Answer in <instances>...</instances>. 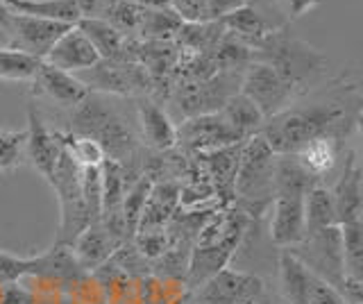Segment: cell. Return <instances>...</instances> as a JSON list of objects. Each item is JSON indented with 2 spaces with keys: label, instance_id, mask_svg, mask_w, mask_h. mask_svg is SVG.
<instances>
[{
  "label": "cell",
  "instance_id": "42",
  "mask_svg": "<svg viewBox=\"0 0 363 304\" xmlns=\"http://www.w3.org/2000/svg\"><path fill=\"white\" fill-rule=\"evenodd\" d=\"M323 0H289V18H300L304 14H309L311 9H315Z\"/></svg>",
  "mask_w": 363,
  "mask_h": 304
},
{
  "label": "cell",
  "instance_id": "34",
  "mask_svg": "<svg viewBox=\"0 0 363 304\" xmlns=\"http://www.w3.org/2000/svg\"><path fill=\"white\" fill-rule=\"evenodd\" d=\"M141 12H143V9L139 5L130 3V0H116V3H111V7L100 18H105L109 26H113V28L121 32V35L136 39V32H139V21H141Z\"/></svg>",
  "mask_w": 363,
  "mask_h": 304
},
{
  "label": "cell",
  "instance_id": "33",
  "mask_svg": "<svg viewBox=\"0 0 363 304\" xmlns=\"http://www.w3.org/2000/svg\"><path fill=\"white\" fill-rule=\"evenodd\" d=\"M28 159V130L0 128V175H7Z\"/></svg>",
  "mask_w": 363,
  "mask_h": 304
},
{
  "label": "cell",
  "instance_id": "9",
  "mask_svg": "<svg viewBox=\"0 0 363 304\" xmlns=\"http://www.w3.org/2000/svg\"><path fill=\"white\" fill-rule=\"evenodd\" d=\"M289 250L300 259V261L311 270L313 275L329 281L332 286L340 288L343 284V230L340 225L318 230L306 234V239L289 247Z\"/></svg>",
  "mask_w": 363,
  "mask_h": 304
},
{
  "label": "cell",
  "instance_id": "47",
  "mask_svg": "<svg viewBox=\"0 0 363 304\" xmlns=\"http://www.w3.org/2000/svg\"><path fill=\"white\" fill-rule=\"evenodd\" d=\"M184 304H191V302H184Z\"/></svg>",
  "mask_w": 363,
  "mask_h": 304
},
{
  "label": "cell",
  "instance_id": "28",
  "mask_svg": "<svg viewBox=\"0 0 363 304\" xmlns=\"http://www.w3.org/2000/svg\"><path fill=\"white\" fill-rule=\"evenodd\" d=\"M304 218H306V234L338 225L332 188H327L323 182H318L309 188V193L304 198Z\"/></svg>",
  "mask_w": 363,
  "mask_h": 304
},
{
  "label": "cell",
  "instance_id": "17",
  "mask_svg": "<svg viewBox=\"0 0 363 304\" xmlns=\"http://www.w3.org/2000/svg\"><path fill=\"white\" fill-rule=\"evenodd\" d=\"M84 275H86V270L77 264V259L68 245L55 243L50 250L30 257V275L28 277L50 279L55 284L64 286V291L71 288L75 281H79Z\"/></svg>",
  "mask_w": 363,
  "mask_h": 304
},
{
  "label": "cell",
  "instance_id": "26",
  "mask_svg": "<svg viewBox=\"0 0 363 304\" xmlns=\"http://www.w3.org/2000/svg\"><path fill=\"white\" fill-rule=\"evenodd\" d=\"M220 114L243 141L250 139V137H255V134H259L261 128H264V123H266L264 114H261V109L241 91L234 94L230 100H227L225 107L220 109Z\"/></svg>",
  "mask_w": 363,
  "mask_h": 304
},
{
  "label": "cell",
  "instance_id": "32",
  "mask_svg": "<svg viewBox=\"0 0 363 304\" xmlns=\"http://www.w3.org/2000/svg\"><path fill=\"white\" fill-rule=\"evenodd\" d=\"M152 184H155L152 179L147 177L145 173H141L132 182V186L125 191L121 209H123V220H125V227H128L130 239H134L136 230H139V223H141V216H143V207L147 202V196H150Z\"/></svg>",
  "mask_w": 363,
  "mask_h": 304
},
{
  "label": "cell",
  "instance_id": "23",
  "mask_svg": "<svg viewBox=\"0 0 363 304\" xmlns=\"http://www.w3.org/2000/svg\"><path fill=\"white\" fill-rule=\"evenodd\" d=\"M313 273L291 250L279 252V302L306 304Z\"/></svg>",
  "mask_w": 363,
  "mask_h": 304
},
{
  "label": "cell",
  "instance_id": "8",
  "mask_svg": "<svg viewBox=\"0 0 363 304\" xmlns=\"http://www.w3.org/2000/svg\"><path fill=\"white\" fill-rule=\"evenodd\" d=\"M243 71H220L209 80L200 82H179L173 91V98L186 118L216 114L234 94L241 91Z\"/></svg>",
  "mask_w": 363,
  "mask_h": 304
},
{
  "label": "cell",
  "instance_id": "36",
  "mask_svg": "<svg viewBox=\"0 0 363 304\" xmlns=\"http://www.w3.org/2000/svg\"><path fill=\"white\" fill-rule=\"evenodd\" d=\"M30 275V257H16L9 252H0V286L16 284Z\"/></svg>",
  "mask_w": 363,
  "mask_h": 304
},
{
  "label": "cell",
  "instance_id": "22",
  "mask_svg": "<svg viewBox=\"0 0 363 304\" xmlns=\"http://www.w3.org/2000/svg\"><path fill=\"white\" fill-rule=\"evenodd\" d=\"M179 211V186L170 179L155 182L150 188V196L143 207V216L139 223V230H152V227H166ZM136 230V232H139Z\"/></svg>",
  "mask_w": 363,
  "mask_h": 304
},
{
  "label": "cell",
  "instance_id": "31",
  "mask_svg": "<svg viewBox=\"0 0 363 304\" xmlns=\"http://www.w3.org/2000/svg\"><path fill=\"white\" fill-rule=\"evenodd\" d=\"M343 230V275L350 281H363V220L340 225Z\"/></svg>",
  "mask_w": 363,
  "mask_h": 304
},
{
  "label": "cell",
  "instance_id": "5",
  "mask_svg": "<svg viewBox=\"0 0 363 304\" xmlns=\"http://www.w3.org/2000/svg\"><path fill=\"white\" fill-rule=\"evenodd\" d=\"M57 200H60V232H57V245H68L71 247L75 239L82 234L96 218L91 216V211L84 202V191H82V166H79L71 154L62 150L60 162L55 166V173L48 182Z\"/></svg>",
  "mask_w": 363,
  "mask_h": 304
},
{
  "label": "cell",
  "instance_id": "15",
  "mask_svg": "<svg viewBox=\"0 0 363 304\" xmlns=\"http://www.w3.org/2000/svg\"><path fill=\"white\" fill-rule=\"evenodd\" d=\"M334 207H336V220L338 225L363 220V175L357 164L354 150L345 152V164L340 177L332 188Z\"/></svg>",
  "mask_w": 363,
  "mask_h": 304
},
{
  "label": "cell",
  "instance_id": "19",
  "mask_svg": "<svg viewBox=\"0 0 363 304\" xmlns=\"http://www.w3.org/2000/svg\"><path fill=\"white\" fill-rule=\"evenodd\" d=\"M139 114L141 139L150 145L155 152H168L177 145V128L166 114V109L150 98H139L136 103Z\"/></svg>",
  "mask_w": 363,
  "mask_h": 304
},
{
  "label": "cell",
  "instance_id": "7",
  "mask_svg": "<svg viewBox=\"0 0 363 304\" xmlns=\"http://www.w3.org/2000/svg\"><path fill=\"white\" fill-rule=\"evenodd\" d=\"M241 94H245L261 109L264 118L279 114L286 107L295 105V100L300 98L298 89L275 66L257 60L245 66L241 77Z\"/></svg>",
  "mask_w": 363,
  "mask_h": 304
},
{
  "label": "cell",
  "instance_id": "6",
  "mask_svg": "<svg viewBox=\"0 0 363 304\" xmlns=\"http://www.w3.org/2000/svg\"><path fill=\"white\" fill-rule=\"evenodd\" d=\"M91 94H111V96H136L145 98L155 91V82L141 64L128 60H100L89 71L77 73Z\"/></svg>",
  "mask_w": 363,
  "mask_h": 304
},
{
  "label": "cell",
  "instance_id": "38",
  "mask_svg": "<svg viewBox=\"0 0 363 304\" xmlns=\"http://www.w3.org/2000/svg\"><path fill=\"white\" fill-rule=\"evenodd\" d=\"M170 9L184 23H207V0H170Z\"/></svg>",
  "mask_w": 363,
  "mask_h": 304
},
{
  "label": "cell",
  "instance_id": "11",
  "mask_svg": "<svg viewBox=\"0 0 363 304\" xmlns=\"http://www.w3.org/2000/svg\"><path fill=\"white\" fill-rule=\"evenodd\" d=\"M261 291H266L261 277L227 266L193 291L189 295V302L191 304H245L250 298L259 295Z\"/></svg>",
  "mask_w": 363,
  "mask_h": 304
},
{
  "label": "cell",
  "instance_id": "3",
  "mask_svg": "<svg viewBox=\"0 0 363 304\" xmlns=\"http://www.w3.org/2000/svg\"><path fill=\"white\" fill-rule=\"evenodd\" d=\"M275 162L277 154L261 134L243 141L241 159L234 179V207H238L250 218L261 216L270 209L275 198Z\"/></svg>",
  "mask_w": 363,
  "mask_h": 304
},
{
  "label": "cell",
  "instance_id": "4",
  "mask_svg": "<svg viewBox=\"0 0 363 304\" xmlns=\"http://www.w3.org/2000/svg\"><path fill=\"white\" fill-rule=\"evenodd\" d=\"M252 60L266 62L286 77V80L298 89V94L304 96L315 82V77H320L323 69L327 66V57L315 50L309 43L300 39H293L286 35V30H277L261 43L252 52Z\"/></svg>",
  "mask_w": 363,
  "mask_h": 304
},
{
  "label": "cell",
  "instance_id": "30",
  "mask_svg": "<svg viewBox=\"0 0 363 304\" xmlns=\"http://www.w3.org/2000/svg\"><path fill=\"white\" fill-rule=\"evenodd\" d=\"M43 60L16 48H0V80L3 82H32Z\"/></svg>",
  "mask_w": 363,
  "mask_h": 304
},
{
  "label": "cell",
  "instance_id": "2",
  "mask_svg": "<svg viewBox=\"0 0 363 304\" xmlns=\"http://www.w3.org/2000/svg\"><path fill=\"white\" fill-rule=\"evenodd\" d=\"M68 132L96 141L107 159L118 162L128 171L134 168V159L139 154V137L125 118H121L111 107L100 105L91 94L84 103L73 109Z\"/></svg>",
  "mask_w": 363,
  "mask_h": 304
},
{
  "label": "cell",
  "instance_id": "41",
  "mask_svg": "<svg viewBox=\"0 0 363 304\" xmlns=\"http://www.w3.org/2000/svg\"><path fill=\"white\" fill-rule=\"evenodd\" d=\"M340 295L345 298L347 304H363V281H350V279H343V284H340Z\"/></svg>",
  "mask_w": 363,
  "mask_h": 304
},
{
  "label": "cell",
  "instance_id": "1",
  "mask_svg": "<svg viewBox=\"0 0 363 304\" xmlns=\"http://www.w3.org/2000/svg\"><path fill=\"white\" fill-rule=\"evenodd\" d=\"M354 84H340L325 100L311 105H291L279 114L266 118L261 137L275 154H298L315 139L343 141L357 125L363 100H352Z\"/></svg>",
  "mask_w": 363,
  "mask_h": 304
},
{
  "label": "cell",
  "instance_id": "37",
  "mask_svg": "<svg viewBox=\"0 0 363 304\" xmlns=\"http://www.w3.org/2000/svg\"><path fill=\"white\" fill-rule=\"evenodd\" d=\"M306 304H347V302L343 295H340V291L336 286H332L329 281L313 275L311 286H309V295H306Z\"/></svg>",
  "mask_w": 363,
  "mask_h": 304
},
{
  "label": "cell",
  "instance_id": "12",
  "mask_svg": "<svg viewBox=\"0 0 363 304\" xmlns=\"http://www.w3.org/2000/svg\"><path fill=\"white\" fill-rule=\"evenodd\" d=\"M241 141L243 139L230 128V123L223 118L220 111L186 118L177 128V145H182L191 154H204Z\"/></svg>",
  "mask_w": 363,
  "mask_h": 304
},
{
  "label": "cell",
  "instance_id": "14",
  "mask_svg": "<svg viewBox=\"0 0 363 304\" xmlns=\"http://www.w3.org/2000/svg\"><path fill=\"white\" fill-rule=\"evenodd\" d=\"M304 198H300V196H275L272 198L270 241L277 247H281V250L300 245L306 239Z\"/></svg>",
  "mask_w": 363,
  "mask_h": 304
},
{
  "label": "cell",
  "instance_id": "21",
  "mask_svg": "<svg viewBox=\"0 0 363 304\" xmlns=\"http://www.w3.org/2000/svg\"><path fill=\"white\" fill-rule=\"evenodd\" d=\"M220 23H223L227 35H232L234 39L245 43L252 52L272 35V32L281 30V28L272 26L264 14H259L252 5H245L241 9H236V12H232L230 16H225Z\"/></svg>",
  "mask_w": 363,
  "mask_h": 304
},
{
  "label": "cell",
  "instance_id": "25",
  "mask_svg": "<svg viewBox=\"0 0 363 304\" xmlns=\"http://www.w3.org/2000/svg\"><path fill=\"white\" fill-rule=\"evenodd\" d=\"M75 28L89 39V43L100 55V60H118L123 55V46L128 37L121 35V32L113 26H109L105 18L82 16L75 23Z\"/></svg>",
  "mask_w": 363,
  "mask_h": 304
},
{
  "label": "cell",
  "instance_id": "35",
  "mask_svg": "<svg viewBox=\"0 0 363 304\" xmlns=\"http://www.w3.org/2000/svg\"><path fill=\"white\" fill-rule=\"evenodd\" d=\"M134 247L139 250L147 261H157L159 257H164L173 241L166 227H152V230H139L132 239Z\"/></svg>",
  "mask_w": 363,
  "mask_h": 304
},
{
  "label": "cell",
  "instance_id": "18",
  "mask_svg": "<svg viewBox=\"0 0 363 304\" xmlns=\"http://www.w3.org/2000/svg\"><path fill=\"white\" fill-rule=\"evenodd\" d=\"M55 69H60L64 73H84L91 66H96L100 62V55L96 52V48L91 46L89 39L79 32L75 26L66 32V35L55 43L50 48V52L45 55V60Z\"/></svg>",
  "mask_w": 363,
  "mask_h": 304
},
{
  "label": "cell",
  "instance_id": "20",
  "mask_svg": "<svg viewBox=\"0 0 363 304\" xmlns=\"http://www.w3.org/2000/svg\"><path fill=\"white\" fill-rule=\"evenodd\" d=\"M118 243L111 239V234L105 230V225L100 220L91 223L89 227L77 236L71 250L77 259V264L82 266L86 273H96L100 266H105L111 254L118 250Z\"/></svg>",
  "mask_w": 363,
  "mask_h": 304
},
{
  "label": "cell",
  "instance_id": "10",
  "mask_svg": "<svg viewBox=\"0 0 363 304\" xmlns=\"http://www.w3.org/2000/svg\"><path fill=\"white\" fill-rule=\"evenodd\" d=\"M73 26L60 23V21H48V18H34V16H23L11 12L7 26L3 32L9 39V48L23 50L34 57L45 60V55L50 48L60 41Z\"/></svg>",
  "mask_w": 363,
  "mask_h": 304
},
{
  "label": "cell",
  "instance_id": "43",
  "mask_svg": "<svg viewBox=\"0 0 363 304\" xmlns=\"http://www.w3.org/2000/svg\"><path fill=\"white\" fill-rule=\"evenodd\" d=\"M354 128L359 130V150L354 154H357V164H359L361 175H363V105L359 109V116H357V125Z\"/></svg>",
  "mask_w": 363,
  "mask_h": 304
},
{
  "label": "cell",
  "instance_id": "16",
  "mask_svg": "<svg viewBox=\"0 0 363 304\" xmlns=\"http://www.w3.org/2000/svg\"><path fill=\"white\" fill-rule=\"evenodd\" d=\"M28 159L45 182H50L64 148L57 139V132L45 125L37 107H28Z\"/></svg>",
  "mask_w": 363,
  "mask_h": 304
},
{
  "label": "cell",
  "instance_id": "45",
  "mask_svg": "<svg viewBox=\"0 0 363 304\" xmlns=\"http://www.w3.org/2000/svg\"><path fill=\"white\" fill-rule=\"evenodd\" d=\"M245 304H281V302H279V300H275V298H272L268 291H261L259 295L250 298V300H247Z\"/></svg>",
  "mask_w": 363,
  "mask_h": 304
},
{
  "label": "cell",
  "instance_id": "24",
  "mask_svg": "<svg viewBox=\"0 0 363 304\" xmlns=\"http://www.w3.org/2000/svg\"><path fill=\"white\" fill-rule=\"evenodd\" d=\"M9 12L34 16V18H48L60 21V23L75 26L82 18L77 0H0Z\"/></svg>",
  "mask_w": 363,
  "mask_h": 304
},
{
  "label": "cell",
  "instance_id": "39",
  "mask_svg": "<svg viewBox=\"0 0 363 304\" xmlns=\"http://www.w3.org/2000/svg\"><path fill=\"white\" fill-rule=\"evenodd\" d=\"M0 304H34L30 286H23V281L0 286Z\"/></svg>",
  "mask_w": 363,
  "mask_h": 304
},
{
  "label": "cell",
  "instance_id": "13",
  "mask_svg": "<svg viewBox=\"0 0 363 304\" xmlns=\"http://www.w3.org/2000/svg\"><path fill=\"white\" fill-rule=\"evenodd\" d=\"M32 84V96L48 100L50 105L62 107V109H75L79 103H84L89 98V89L77 80V75L64 73L55 69L48 62H41L37 75H34Z\"/></svg>",
  "mask_w": 363,
  "mask_h": 304
},
{
  "label": "cell",
  "instance_id": "40",
  "mask_svg": "<svg viewBox=\"0 0 363 304\" xmlns=\"http://www.w3.org/2000/svg\"><path fill=\"white\" fill-rule=\"evenodd\" d=\"M245 5H250V0H207V21H223Z\"/></svg>",
  "mask_w": 363,
  "mask_h": 304
},
{
  "label": "cell",
  "instance_id": "29",
  "mask_svg": "<svg viewBox=\"0 0 363 304\" xmlns=\"http://www.w3.org/2000/svg\"><path fill=\"white\" fill-rule=\"evenodd\" d=\"M182 21L173 9H143L136 39L141 41H175Z\"/></svg>",
  "mask_w": 363,
  "mask_h": 304
},
{
  "label": "cell",
  "instance_id": "46",
  "mask_svg": "<svg viewBox=\"0 0 363 304\" xmlns=\"http://www.w3.org/2000/svg\"><path fill=\"white\" fill-rule=\"evenodd\" d=\"M9 16H11V12H9V9H7V7H5L3 3H0V30H3V28L7 26Z\"/></svg>",
  "mask_w": 363,
  "mask_h": 304
},
{
  "label": "cell",
  "instance_id": "27",
  "mask_svg": "<svg viewBox=\"0 0 363 304\" xmlns=\"http://www.w3.org/2000/svg\"><path fill=\"white\" fill-rule=\"evenodd\" d=\"M338 152H340V141L315 139L311 143H306L295 157H298V162L304 171L309 173L315 182H320L325 175L334 171V166L338 162Z\"/></svg>",
  "mask_w": 363,
  "mask_h": 304
},
{
  "label": "cell",
  "instance_id": "44",
  "mask_svg": "<svg viewBox=\"0 0 363 304\" xmlns=\"http://www.w3.org/2000/svg\"><path fill=\"white\" fill-rule=\"evenodd\" d=\"M130 3L139 5L141 9H168L170 0H130Z\"/></svg>",
  "mask_w": 363,
  "mask_h": 304
}]
</instances>
